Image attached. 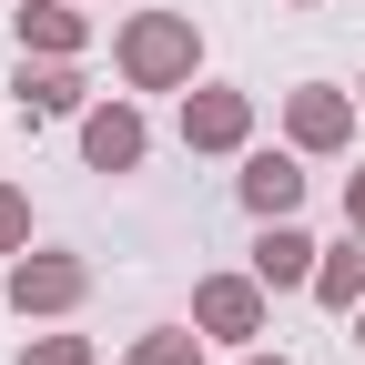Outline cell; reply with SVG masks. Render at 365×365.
I'll list each match as a JSON object with an SVG mask.
<instances>
[{
	"mask_svg": "<svg viewBox=\"0 0 365 365\" xmlns=\"http://www.w3.org/2000/svg\"><path fill=\"white\" fill-rule=\"evenodd\" d=\"M112 61H122L132 91H193L203 31H193V11H132V21L112 31Z\"/></svg>",
	"mask_w": 365,
	"mask_h": 365,
	"instance_id": "1",
	"label": "cell"
},
{
	"mask_svg": "<svg viewBox=\"0 0 365 365\" xmlns=\"http://www.w3.org/2000/svg\"><path fill=\"white\" fill-rule=\"evenodd\" d=\"M182 143H193V153H244L254 143V91L193 81V91H182Z\"/></svg>",
	"mask_w": 365,
	"mask_h": 365,
	"instance_id": "2",
	"label": "cell"
},
{
	"mask_svg": "<svg viewBox=\"0 0 365 365\" xmlns=\"http://www.w3.org/2000/svg\"><path fill=\"white\" fill-rule=\"evenodd\" d=\"M355 91H335V81H304V91H284V143L294 153H345L355 143Z\"/></svg>",
	"mask_w": 365,
	"mask_h": 365,
	"instance_id": "3",
	"label": "cell"
},
{
	"mask_svg": "<svg viewBox=\"0 0 365 365\" xmlns=\"http://www.w3.org/2000/svg\"><path fill=\"white\" fill-rule=\"evenodd\" d=\"M193 325L223 345H254L264 335V274H203L193 284Z\"/></svg>",
	"mask_w": 365,
	"mask_h": 365,
	"instance_id": "4",
	"label": "cell"
},
{
	"mask_svg": "<svg viewBox=\"0 0 365 365\" xmlns=\"http://www.w3.org/2000/svg\"><path fill=\"white\" fill-rule=\"evenodd\" d=\"M91 294V264L81 254H11V304L21 314H71Z\"/></svg>",
	"mask_w": 365,
	"mask_h": 365,
	"instance_id": "5",
	"label": "cell"
},
{
	"mask_svg": "<svg viewBox=\"0 0 365 365\" xmlns=\"http://www.w3.org/2000/svg\"><path fill=\"white\" fill-rule=\"evenodd\" d=\"M143 153H153V132H143L132 102H91L81 112V163L91 173H143Z\"/></svg>",
	"mask_w": 365,
	"mask_h": 365,
	"instance_id": "6",
	"label": "cell"
},
{
	"mask_svg": "<svg viewBox=\"0 0 365 365\" xmlns=\"http://www.w3.org/2000/svg\"><path fill=\"white\" fill-rule=\"evenodd\" d=\"M314 264H325V244H314L294 213L254 234V274H264V294H304V284H314Z\"/></svg>",
	"mask_w": 365,
	"mask_h": 365,
	"instance_id": "7",
	"label": "cell"
},
{
	"mask_svg": "<svg viewBox=\"0 0 365 365\" xmlns=\"http://www.w3.org/2000/svg\"><path fill=\"white\" fill-rule=\"evenodd\" d=\"M21 122H71V112H91V81L71 71V61H41V51H21Z\"/></svg>",
	"mask_w": 365,
	"mask_h": 365,
	"instance_id": "8",
	"label": "cell"
},
{
	"mask_svg": "<svg viewBox=\"0 0 365 365\" xmlns=\"http://www.w3.org/2000/svg\"><path fill=\"white\" fill-rule=\"evenodd\" d=\"M234 193H244V213H254V223H284V213L304 203V163H294V153H244Z\"/></svg>",
	"mask_w": 365,
	"mask_h": 365,
	"instance_id": "9",
	"label": "cell"
},
{
	"mask_svg": "<svg viewBox=\"0 0 365 365\" xmlns=\"http://www.w3.org/2000/svg\"><path fill=\"white\" fill-rule=\"evenodd\" d=\"M11 31H21V51H41V61H81V41H91V21L71 11V0H21Z\"/></svg>",
	"mask_w": 365,
	"mask_h": 365,
	"instance_id": "10",
	"label": "cell"
},
{
	"mask_svg": "<svg viewBox=\"0 0 365 365\" xmlns=\"http://www.w3.org/2000/svg\"><path fill=\"white\" fill-rule=\"evenodd\" d=\"M304 294L325 304V314H355L365 304V234H355V223H345V244H325V264H314Z\"/></svg>",
	"mask_w": 365,
	"mask_h": 365,
	"instance_id": "11",
	"label": "cell"
},
{
	"mask_svg": "<svg viewBox=\"0 0 365 365\" xmlns=\"http://www.w3.org/2000/svg\"><path fill=\"white\" fill-rule=\"evenodd\" d=\"M132 365H203V325H193V335H182V325L132 335Z\"/></svg>",
	"mask_w": 365,
	"mask_h": 365,
	"instance_id": "12",
	"label": "cell"
},
{
	"mask_svg": "<svg viewBox=\"0 0 365 365\" xmlns=\"http://www.w3.org/2000/svg\"><path fill=\"white\" fill-rule=\"evenodd\" d=\"M11 365H91V335H31Z\"/></svg>",
	"mask_w": 365,
	"mask_h": 365,
	"instance_id": "13",
	"label": "cell"
},
{
	"mask_svg": "<svg viewBox=\"0 0 365 365\" xmlns=\"http://www.w3.org/2000/svg\"><path fill=\"white\" fill-rule=\"evenodd\" d=\"M0 254H31V193L0 182Z\"/></svg>",
	"mask_w": 365,
	"mask_h": 365,
	"instance_id": "14",
	"label": "cell"
},
{
	"mask_svg": "<svg viewBox=\"0 0 365 365\" xmlns=\"http://www.w3.org/2000/svg\"><path fill=\"white\" fill-rule=\"evenodd\" d=\"M345 223H355V234H365V163L345 173Z\"/></svg>",
	"mask_w": 365,
	"mask_h": 365,
	"instance_id": "15",
	"label": "cell"
},
{
	"mask_svg": "<svg viewBox=\"0 0 365 365\" xmlns=\"http://www.w3.org/2000/svg\"><path fill=\"white\" fill-rule=\"evenodd\" d=\"M244 365H284V355H244Z\"/></svg>",
	"mask_w": 365,
	"mask_h": 365,
	"instance_id": "16",
	"label": "cell"
},
{
	"mask_svg": "<svg viewBox=\"0 0 365 365\" xmlns=\"http://www.w3.org/2000/svg\"><path fill=\"white\" fill-rule=\"evenodd\" d=\"M355 345H365V304H355Z\"/></svg>",
	"mask_w": 365,
	"mask_h": 365,
	"instance_id": "17",
	"label": "cell"
},
{
	"mask_svg": "<svg viewBox=\"0 0 365 365\" xmlns=\"http://www.w3.org/2000/svg\"><path fill=\"white\" fill-rule=\"evenodd\" d=\"M355 102H365V81H355Z\"/></svg>",
	"mask_w": 365,
	"mask_h": 365,
	"instance_id": "18",
	"label": "cell"
},
{
	"mask_svg": "<svg viewBox=\"0 0 365 365\" xmlns=\"http://www.w3.org/2000/svg\"><path fill=\"white\" fill-rule=\"evenodd\" d=\"M294 11H304V0H294Z\"/></svg>",
	"mask_w": 365,
	"mask_h": 365,
	"instance_id": "19",
	"label": "cell"
}]
</instances>
